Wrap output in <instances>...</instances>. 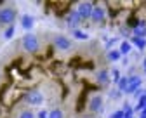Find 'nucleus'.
<instances>
[{
    "instance_id": "f257e3e1",
    "label": "nucleus",
    "mask_w": 146,
    "mask_h": 118,
    "mask_svg": "<svg viewBox=\"0 0 146 118\" xmlns=\"http://www.w3.org/2000/svg\"><path fill=\"white\" fill-rule=\"evenodd\" d=\"M23 47L26 52H36L38 50V40H36L35 35H26L23 38Z\"/></svg>"
},
{
    "instance_id": "f03ea898",
    "label": "nucleus",
    "mask_w": 146,
    "mask_h": 118,
    "mask_svg": "<svg viewBox=\"0 0 146 118\" xmlns=\"http://www.w3.org/2000/svg\"><path fill=\"white\" fill-rule=\"evenodd\" d=\"M14 17H16V12L12 9H0V23L9 25L14 21Z\"/></svg>"
},
{
    "instance_id": "7ed1b4c3",
    "label": "nucleus",
    "mask_w": 146,
    "mask_h": 118,
    "mask_svg": "<svg viewBox=\"0 0 146 118\" xmlns=\"http://www.w3.org/2000/svg\"><path fill=\"white\" fill-rule=\"evenodd\" d=\"M92 4H89V2H84V4H80L78 5V16H80V19H87V17H90V14H92Z\"/></svg>"
},
{
    "instance_id": "20e7f679",
    "label": "nucleus",
    "mask_w": 146,
    "mask_h": 118,
    "mask_svg": "<svg viewBox=\"0 0 146 118\" xmlns=\"http://www.w3.org/2000/svg\"><path fill=\"white\" fill-rule=\"evenodd\" d=\"M25 99H26V103L28 104H42V101H44V95L40 94V92H30V94H26L25 95Z\"/></svg>"
},
{
    "instance_id": "39448f33",
    "label": "nucleus",
    "mask_w": 146,
    "mask_h": 118,
    "mask_svg": "<svg viewBox=\"0 0 146 118\" xmlns=\"http://www.w3.org/2000/svg\"><path fill=\"white\" fill-rule=\"evenodd\" d=\"M54 45H56L58 49H61V50L71 49V42L68 40L66 36H56V38H54Z\"/></svg>"
},
{
    "instance_id": "423d86ee",
    "label": "nucleus",
    "mask_w": 146,
    "mask_h": 118,
    "mask_svg": "<svg viewBox=\"0 0 146 118\" xmlns=\"http://www.w3.org/2000/svg\"><path fill=\"white\" fill-rule=\"evenodd\" d=\"M66 23H68V26H71V28L78 26V23H80V16H78V12H77V11L68 12V16H66Z\"/></svg>"
},
{
    "instance_id": "0eeeda50",
    "label": "nucleus",
    "mask_w": 146,
    "mask_h": 118,
    "mask_svg": "<svg viewBox=\"0 0 146 118\" xmlns=\"http://www.w3.org/2000/svg\"><path fill=\"white\" fill-rule=\"evenodd\" d=\"M89 108L92 109V111H101V108H103V97L101 95H94L92 99H90V103H89Z\"/></svg>"
},
{
    "instance_id": "6e6552de",
    "label": "nucleus",
    "mask_w": 146,
    "mask_h": 118,
    "mask_svg": "<svg viewBox=\"0 0 146 118\" xmlns=\"http://www.w3.org/2000/svg\"><path fill=\"white\" fill-rule=\"evenodd\" d=\"M90 19H92L94 23H101L104 19V11L101 7H94L92 9V14H90Z\"/></svg>"
},
{
    "instance_id": "1a4fd4ad",
    "label": "nucleus",
    "mask_w": 146,
    "mask_h": 118,
    "mask_svg": "<svg viewBox=\"0 0 146 118\" xmlns=\"http://www.w3.org/2000/svg\"><path fill=\"white\" fill-rule=\"evenodd\" d=\"M139 85H141V76H131L129 78V85H127L125 92H134Z\"/></svg>"
},
{
    "instance_id": "9d476101",
    "label": "nucleus",
    "mask_w": 146,
    "mask_h": 118,
    "mask_svg": "<svg viewBox=\"0 0 146 118\" xmlns=\"http://www.w3.org/2000/svg\"><path fill=\"white\" fill-rule=\"evenodd\" d=\"M144 35H146V25H144V23H139L137 26H134V36L143 38Z\"/></svg>"
},
{
    "instance_id": "9b49d317",
    "label": "nucleus",
    "mask_w": 146,
    "mask_h": 118,
    "mask_svg": "<svg viewBox=\"0 0 146 118\" xmlns=\"http://www.w3.org/2000/svg\"><path fill=\"white\" fill-rule=\"evenodd\" d=\"M21 25H23V28H26V30L33 28V17H31V16H23V17H21Z\"/></svg>"
},
{
    "instance_id": "f8f14e48",
    "label": "nucleus",
    "mask_w": 146,
    "mask_h": 118,
    "mask_svg": "<svg viewBox=\"0 0 146 118\" xmlns=\"http://www.w3.org/2000/svg\"><path fill=\"white\" fill-rule=\"evenodd\" d=\"M98 82H99V84H108V82H110V76H108L106 71H99V73H98Z\"/></svg>"
},
{
    "instance_id": "ddd939ff",
    "label": "nucleus",
    "mask_w": 146,
    "mask_h": 118,
    "mask_svg": "<svg viewBox=\"0 0 146 118\" xmlns=\"http://www.w3.org/2000/svg\"><path fill=\"white\" fill-rule=\"evenodd\" d=\"M132 42H134V45H137L139 49H144V45H146V40H144V38H139V36H134Z\"/></svg>"
},
{
    "instance_id": "4468645a",
    "label": "nucleus",
    "mask_w": 146,
    "mask_h": 118,
    "mask_svg": "<svg viewBox=\"0 0 146 118\" xmlns=\"http://www.w3.org/2000/svg\"><path fill=\"white\" fill-rule=\"evenodd\" d=\"M127 85H129V78H120V80H118V89L120 90H127Z\"/></svg>"
},
{
    "instance_id": "2eb2a0df",
    "label": "nucleus",
    "mask_w": 146,
    "mask_h": 118,
    "mask_svg": "<svg viewBox=\"0 0 146 118\" xmlns=\"http://www.w3.org/2000/svg\"><path fill=\"white\" fill-rule=\"evenodd\" d=\"M49 118H63V111L61 109H52L49 113Z\"/></svg>"
},
{
    "instance_id": "dca6fc26",
    "label": "nucleus",
    "mask_w": 146,
    "mask_h": 118,
    "mask_svg": "<svg viewBox=\"0 0 146 118\" xmlns=\"http://www.w3.org/2000/svg\"><path fill=\"white\" fill-rule=\"evenodd\" d=\"M110 59H111V61L120 59V52H118V50H111V52H110Z\"/></svg>"
},
{
    "instance_id": "f3484780",
    "label": "nucleus",
    "mask_w": 146,
    "mask_h": 118,
    "mask_svg": "<svg viewBox=\"0 0 146 118\" xmlns=\"http://www.w3.org/2000/svg\"><path fill=\"white\" fill-rule=\"evenodd\" d=\"M129 50H131V45L127 44V42H123V44H122V47H120V52H122V54H127Z\"/></svg>"
},
{
    "instance_id": "a211bd4d",
    "label": "nucleus",
    "mask_w": 146,
    "mask_h": 118,
    "mask_svg": "<svg viewBox=\"0 0 146 118\" xmlns=\"http://www.w3.org/2000/svg\"><path fill=\"white\" fill-rule=\"evenodd\" d=\"M75 36H77V38H82V40H87V33L78 31V30H75Z\"/></svg>"
},
{
    "instance_id": "6ab92c4d",
    "label": "nucleus",
    "mask_w": 146,
    "mask_h": 118,
    "mask_svg": "<svg viewBox=\"0 0 146 118\" xmlns=\"http://www.w3.org/2000/svg\"><path fill=\"white\" fill-rule=\"evenodd\" d=\"M19 118H35V115H33L31 111H23V113L19 115Z\"/></svg>"
},
{
    "instance_id": "aec40b11",
    "label": "nucleus",
    "mask_w": 146,
    "mask_h": 118,
    "mask_svg": "<svg viewBox=\"0 0 146 118\" xmlns=\"http://www.w3.org/2000/svg\"><path fill=\"white\" fill-rule=\"evenodd\" d=\"M14 35V28L11 26V28H7V31H5V38H11Z\"/></svg>"
},
{
    "instance_id": "412c9836",
    "label": "nucleus",
    "mask_w": 146,
    "mask_h": 118,
    "mask_svg": "<svg viewBox=\"0 0 146 118\" xmlns=\"http://www.w3.org/2000/svg\"><path fill=\"white\" fill-rule=\"evenodd\" d=\"M125 115H123V111H117V113H113L111 115V118H123Z\"/></svg>"
},
{
    "instance_id": "4be33fe9",
    "label": "nucleus",
    "mask_w": 146,
    "mask_h": 118,
    "mask_svg": "<svg viewBox=\"0 0 146 118\" xmlns=\"http://www.w3.org/2000/svg\"><path fill=\"white\" fill-rule=\"evenodd\" d=\"M144 71H146V59H144Z\"/></svg>"
}]
</instances>
